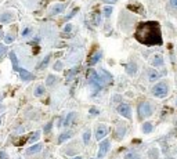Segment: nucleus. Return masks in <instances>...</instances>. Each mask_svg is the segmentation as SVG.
<instances>
[{
	"label": "nucleus",
	"mask_w": 177,
	"mask_h": 159,
	"mask_svg": "<svg viewBox=\"0 0 177 159\" xmlns=\"http://www.w3.org/2000/svg\"><path fill=\"white\" fill-rule=\"evenodd\" d=\"M137 42H140L144 46H161L163 43L162 33H161V25L156 21H147L141 22L137 26V31L134 33Z\"/></svg>",
	"instance_id": "nucleus-1"
},
{
	"label": "nucleus",
	"mask_w": 177,
	"mask_h": 159,
	"mask_svg": "<svg viewBox=\"0 0 177 159\" xmlns=\"http://www.w3.org/2000/svg\"><path fill=\"white\" fill-rule=\"evenodd\" d=\"M10 58H11V62H13V68L14 71H19V67H18V59H17V55L14 51L10 53Z\"/></svg>",
	"instance_id": "nucleus-18"
},
{
	"label": "nucleus",
	"mask_w": 177,
	"mask_h": 159,
	"mask_svg": "<svg viewBox=\"0 0 177 159\" xmlns=\"http://www.w3.org/2000/svg\"><path fill=\"white\" fill-rule=\"evenodd\" d=\"M152 112H154V108H152V105L150 102L145 101V102L140 104V107H138V120H143V119L151 116Z\"/></svg>",
	"instance_id": "nucleus-4"
},
{
	"label": "nucleus",
	"mask_w": 177,
	"mask_h": 159,
	"mask_svg": "<svg viewBox=\"0 0 177 159\" xmlns=\"http://www.w3.org/2000/svg\"><path fill=\"white\" fill-rule=\"evenodd\" d=\"M170 3H172L174 7H177V0H170Z\"/></svg>",
	"instance_id": "nucleus-40"
},
{
	"label": "nucleus",
	"mask_w": 177,
	"mask_h": 159,
	"mask_svg": "<svg viewBox=\"0 0 177 159\" xmlns=\"http://www.w3.org/2000/svg\"><path fill=\"white\" fill-rule=\"evenodd\" d=\"M35 95L36 97H42V95H44V93H46V89H44V86L43 85H37L36 87H35Z\"/></svg>",
	"instance_id": "nucleus-19"
},
{
	"label": "nucleus",
	"mask_w": 177,
	"mask_h": 159,
	"mask_svg": "<svg viewBox=\"0 0 177 159\" xmlns=\"http://www.w3.org/2000/svg\"><path fill=\"white\" fill-rule=\"evenodd\" d=\"M109 127L105 125H98L95 129V140H104L105 137L108 136Z\"/></svg>",
	"instance_id": "nucleus-6"
},
{
	"label": "nucleus",
	"mask_w": 177,
	"mask_h": 159,
	"mask_svg": "<svg viewBox=\"0 0 177 159\" xmlns=\"http://www.w3.org/2000/svg\"><path fill=\"white\" fill-rule=\"evenodd\" d=\"M152 94L156 98H165L169 94V85L166 82H159L152 87Z\"/></svg>",
	"instance_id": "nucleus-3"
},
{
	"label": "nucleus",
	"mask_w": 177,
	"mask_h": 159,
	"mask_svg": "<svg viewBox=\"0 0 177 159\" xmlns=\"http://www.w3.org/2000/svg\"><path fill=\"white\" fill-rule=\"evenodd\" d=\"M93 21H94L95 25H98V24H100V14L95 13V14H94V17H93Z\"/></svg>",
	"instance_id": "nucleus-31"
},
{
	"label": "nucleus",
	"mask_w": 177,
	"mask_h": 159,
	"mask_svg": "<svg viewBox=\"0 0 177 159\" xmlns=\"http://www.w3.org/2000/svg\"><path fill=\"white\" fill-rule=\"evenodd\" d=\"M87 80H89V85L91 86L93 91L97 93V91H100L102 89V82H101V77L100 75L95 72L94 69H90L89 71V76H87Z\"/></svg>",
	"instance_id": "nucleus-2"
},
{
	"label": "nucleus",
	"mask_w": 177,
	"mask_h": 159,
	"mask_svg": "<svg viewBox=\"0 0 177 159\" xmlns=\"http://www.w3.org/2000/svg\"><path fill=\"white\" fill-rule=\"evenodd\" d=\"M148 156H150V158H152V159H158V156H159L158 148H152V150H150V152H148Z\"/></svg>",
	"instance_id": "nucleus-24"
},
{
	"label": "nucleus",
	"mask_w": 177,
	"mask_h": 159,
	"mask_svg": "<svg viewBox=\"0 0 177 159\" xmlns=\"http://www.w3.org/2000/svg\"><path fill=\"white\" fill-rule=\"evenodd\" d=\"M141 130H143V133H145V134H148V133H151L152 130H154V126H152V123L150 122H145L143 126H141Z\"/></svg>",
	"instance_id": "nucleus-20"
},
{
	"label": "nucleus",
	"mask_w": 177,
	"mask_h": 159,
	"mask_svg": "<svg viewBox=\"0 0 177 159\" xmlns=\"http://www.w3.org/2000/svg\"><path fill=\"white\" fill-rule=\"evenodd\" d=\"M159 77H161V75H159L156 69H150L148 71V80L150 82H156V80H159Z\"/></svg>",
	"instance_id": "nucleus-13"
},
{
	"label": "nucleus",
	"mask_w": 177,
	"mask_h": 159,
	"mask_svg": "<svg viewBox=\"0 0 177 159\" xmlns=\"http://www.w3.org/2000/svg\"><path fill=\"white\" fill-rule=\"evenodd\" d=\"M109 147H111V143H109V140H104V141H101V144H100V150H98V156H97V158H98V159H102V158H104L105 155L108 154Z\"/></svg>",
	"instance_id": "nucleus-7"
},
{
	"label": "nucleus",
	"mask_w": 177,
	"mask_h": 159,
	"mask_svg": "<svg viewBox=\"0 0 177 159\" xmlns=\"http://www.w3.org/2000/svg\"><path fill=\"white\" fill-rule=\"evenodd\" d=\"M4 42H6V44L13 43V42H14V35H13V33H7V35L4 36Z\"/></svg>",
	"instance_id": "nucleus-26"
},
{
	"label": "nucleus",
	"mask_w": 177,
	"mask_h": 159,
	"mask_svg": "<svg viewBox=\"0 0 177 159\" xmlns=\"http://www.w3.org/2000/svg\"><path fill=\"white\" fill-rule=\"evenodd\" d=\"M64 9H65V4H55V6H53V7H51L50 14H51V15H57V14L62 13Z\"/></svg>",
	"instance_id": "nucleus-15"
},
{
	"label": "nucleus",
	"mask_w": 177,
	"mask_h": 159,
	"mask_svg": "<svg viewBox=\"0 0 177 159\" xmlns=\"http://www.w3.org/2000/svg\"><path fill=\"white\" fill-rule=\"evenodd\" d=\"M126 159H140L137 155H134V154H127L126 155Z\"/></svg>",
	"instance_id": "nucleus-33"
},
{
	"label": "nucleus",
	"mask_w": 177,
	"mask_h": 159,
	"mask_svg": "<svg viewBox=\"0 0 177 159\" xmlns=\"http://www.w3.org/2000/svg\"><path fill=\"white\" fill-rule=\"evenodd\" d=\"M31 33H32V29H31V28H27V29H25V31L22 32V36H24V37H27V36H29Z\"/></svg>",
	"instance_id": "nucleus-32"
},
{
	"label": "nucleus",
	"mask_w": 177,
	"mask_h": 159,
	"mask_svg": "<svg viewBox=\"0 0 177 159\" xmlns=\"http://www.w3.org/2000/svg\"><path fill=\"white\" fill-rule=\"evenodd\" d=\"M100 77H101V82H102V86H105V83L108 85V83L112 82V76H111L107 71H102L101 75H100Z\"/></svg>",
	"instance_id": "nucleus-14"
},
{
	"label": "nucleus",
	"mask_w": 177,
	"mask_h": 159,
	"mask_svg": "<svg viewBox=\"0 0 177 159\" xmlns=\"http://www.w3.org/2000/svg\"><path fill=\"white\" fill-rule=\"evenodd\" d=\"M61 67H62V64H61V62H59V61H58V62H57V64H55V65H54V69H59V68H61Z\"/></svg>",
	"instance_id": "nucleus-37"
},
{
	"label": "nucleus",
	"mask_w": 177,
	"mask_h": 159,
	"mask_svg": "<svg viewBox=\"0 0 177 159\" xmlns=\"http://www.w3.org/2000/svg\"><path fill=\"white\" fill-rule=\"evenodd\" d=\"M14 19V14L11 13V11H6V13H3L1 15H0V22L1 24H9V22H11Z\"/></svg>",
	"instance_id": "nucleus-10"
},
{
	"label": "nucleus",
	"mask_w": 177,
	"mask_h": 159,
	"mask_svg": "<svg viewBox=\"0 0 177 159\" xmlns=\"http://www.w3.org/2000/svg\"><path fill=\"white\" fill-rule=\"evenodd\" d=\"M176 104H177V100H176Z\"/></svg>",
	"instance_id": "nucleus-43"
},
{
	"label": "nucleus",
	"mask_w": 177,
	"mask_h": 159,
	"mask_svg": "<svg viewBox=\"0 0 177 159\" xmlns=\"http://www.w3.org/2000/svg\"><path fill=\"white\" fill-rule=\"evenodd\" d=\"M0 123H1V118H0Z\"/></svg>",
	"instance_id": "nucleus-42"
},
{
	"label": "nucleus",
	"mask_w": 177,
	"mask_h": 159,
	"mask_svg": "<svg viewBox=\"0 0 177 159\" xmlns=\"http://www.w3.org/2000/svg\"><path fill=\"white\" fill-rule=\"evenodd\" d=\"M40 137V133L39 132H35V133H32L31 137H29V143H32V141H36L37 138Z\"/></svg>",
	"instance_id": "nucleus-29"
},
{
	"label": "nucleus",
	"mask_w": 177,
	"mask_h": 159,
	"mask_svg": "<svg viewBox=\"0 0 177 159\" xmlns=\"http://www.w3.org/2000/svg\"><path fill=\"white\" fill-rule=\"evenodd\" d=\"M18 159H19V158H18Z\"/></svg>",
	"instance_id": "nucleus-44"
},
{
	"label": "nucleus",
	"mask_w": 177,
	"mask_h": 159,
	"mask_svg": "<svg viewBox=\"0 0 177 159\" xmlns=\"http://www.w3.org/2000/svg\"><path fill=\"white\" fill-rule=\"evenodd\" d=\"M111 14H112V7H111V6H107V7H104V15L107 17V18H109V17H111Z\"/></svg>",
	"instance_id": "nucleus-27"
},
{
	"label": "nucleus",
	"mask_w": 177,
	"mask_h": 159,
	"mask_svg": "<svg viewBox=\"0 0 177 159\" xmlns=\"http://www.w3.org/2000/svg\"><path fill=\"white\" fill-rule=\"evenodd\" d=\"M116 111H118L119 115H122L123 118L132 119V107L129 104H119Z\"/></svg>",
	"instance_id": "nucleus-5"
},
{
	"label": "nucleus",
	"mask_w": 177,
	"mask_h": 159,
	"mask_svg": "<svg viewBox=\"0 0 177 159\" xmlns=\"http://www.w3.org/2000/svg\"><path fill=\"white\" fill-rule=\"evenodd\" d=\"M75 112H69L68 115H67V119H65V122H64V127H68L69 125H71V122L73 120V118H75Z\"/></svg>",
	"instance_id": "nucleus-23"
},
{
	"label": "nucleus",
	"mask_w": 177,
	"mask_h": 159,
	"mask_svg": "<svg viewBox=\"0 0 177 159\" xmlns=\"http://www.w3.org/2000/svg\"><path fill=\"white\" fill-rule=\"evenodd\" d=\"M71 31H72V25H71V24L65 25V28H64V32H71Z\"/></svg>",
	"instance_id": "nucleus-34"
},
{
	"label": "nucleus",
	"mask_w": 177,
	"mask_h": 159,
	"mask_svg": "<svg viewBox=\"0 0 177 159\" xmlns=\"http://www.w3.org/2000/svg\"><path fill=\"white\" fill-rule=\"evenodd\" d=\"M102 1H104L105 4H115L118 0H102Z\"/></svg>",
	"instance_id": "nucleus-35"
},
{
	"label": "nucleus",
	"mask_w": 177,
	"mask_h": 159,
	"mask_svg": "<svg viewBox=\"0 0 177 159\" xmlns=\"http://www.w3.org/2000/svg\"><path fill=\"white\" fill-rule=\"evenodd\" d=\"M3 37H4V32H3V29L0 26V39H3Z\"/></svg>",
	"instance_id": "nucleus-39"
},
{
	"label": "nucleus",
	"mask_w": 177,
	"mask_h": 159,
	"mask_svg": "<svg viewBox=\"0 0 177 159\" xmlns=\"http://www.w3.org/2000/svg\"><path fill=\"white\" fill-rule=\"evenodd\" d=\"M42 148H43V145L42 144H35V145L29 147L27 151H25V154L27 155H33V154H37V152H40Z\"/></svg>",
	"instance_id": "nucleus-12"
},
{
	"label": "nucleus",
	"mask_w": 177,
	"mask_h": 159,
	"mask_svg": "<svg viewBox=\"0 0 177 159\" xmlns=\"http://www.w3.org/2000/svg\"><path fill=\"white\" fill-rule=\"evenodd\" d=\"M152 65H155V67L163 65V58H162V55H159V54L155 55L154 59H152Z\"/></svg>",
	"instance_id": "nucleus-22"
},
{
	"label": "nucleus",
	"mask_w": 177,
	"mask_h": 159,
	"mask_svg": "<svg viewBox=\"0 0 177 159\" xmlns=\"http://www.w3.org/2000/svg\"><path fill=\"white\" fill-rule=\"evenodd\" d=\"M90 136H91L90 130H86V132L83 133V143H85V144H89V141H90Z\"/></svg>",
	"instance_id": "nucleus-25"
},
{
	"label": "nucleus",
	"mask_w": 177,
	"mask_h": 159,
	"mask_svg": "<svg viewBox=\"0 0 177 159\" xmlns=\"http://www.w3.org/2000/svg\"><path fill=\"white\" fill-rule=\"evenodd\" d=\"M101 57H102V51H97V53H95V54L90 58V61H89V65H95V64H97L101 59Z\"/></svg>",
	"instance_id": "nucleus-16"
},
{
	"label": "nucleus",
	"mask_w": 177,
	"mask_h": 159,
	"mask_svg": "<svg viewBox=\"0 0 177 159\" xmlns=\"http://www.w3.org/2000/svg\"><path fill=\"white\" fill-rule=\"evenodd\" d=\"M55 80H57V79H55V76H53V75H51V76H49L47 77V86H54L55 85Z\"/></svg>",
	"instance_id": "nucleus-28"
},
{
	"label": "nucleus",
	"mask_w": 177,
	"mask_h": 159,
	"mask_svg": "<svg viewBox=\"0 0 177 159\" xmlns=\"http://www.w3.org/2000/svg\"><path fill=\"white\" fill-rule=\"evenodd\" d=\"M51 126H53V123H49V125H47V126L44 127V133H49V130H51Z\"/></svg>",
	"instance_id": "nucleus-36"
},
{
	"label": "nucleus",
	"mask_w": 177,
	"mask_h": 159,
	"mask_svg": "<svg viewBox=\"0 0 177 159\" xmlns=\"http://www.w3.org/2000/svg\"><path fill=\"white\" fill-rule=\"evenodd\" d=\"M50 58H51V54H47L44 57V58L42 59V62L40 64H37L36 65V68L37 69H43V68H46V67H47V64L50 62Z\"/></svg>",
	"instance_id": "nucleus-17"
},
{
	"label": "nucleus",
	"mask_w": 177,
	"mask_h": 159,
	"mask_svg": "<svg viewBox=\"0 0 177 159\" xmlns=\"http://www.w3.org/2000/svg\"><path fill=\"white\" fill-rule=\"evenodd\" d=\"M125 69H126V73L127 75H130V76H133V75H136L137 72V64L134 62V61H130V62L126 64V67H125Z\"/></svg>",
	"instance_id": "nucleus-9"
},
{
	"label": "nucleus",
	"mask_w": 177,
	"mask_h": 159,
	"mask_svg": "<svg viewBox=\"0 0 177 159\" xmlns=\"http://www.w3.org/2000/svg\"><path fill=\"white\" fill-rule=\"evenodd\" d=\"M127 9L134 11V13H140V14H144V9L140 3H129L127 4Z\"/></svg>",
	"instance_id": "nucleus-11"
},
{
	"label": "nucleus",
	"mask_w": 177,
	"mask_h": 159,
	"mask_svg": "<svg viewBox=\"0 0 177 159\" xmlns=\"http://www.w3.org/2000/svg\"><path fill=\"white\" fill-rule=\"evenodd\" d=\"M71 137H72V132H65V133H62V134L58 137V144L64 143V141H67L68 138H71Z\"/></svg>",
	"instance_id": "nucleus-21"
},
{
	"label": "nucleus",
	"mask_w": 177,
	"mask_h": 159,
	"mask_svg": "<svg viewBox=\"0 0 177 159\" xmlns=\"http://www.w3.org/2000/svg\"><path fill=\"white\" fill-rule=\"evenodd\" d=\"M72 159H83L82 156H75V158H72Z\"/></svg>",
	"instance_id": "nucleus-41"
},
{
	"label": "nucleus",
	"mask_w": 177,
	"mask_h": 159,
	"mask_svg": "<svg viewBox=\"0 0 177 159\" xmlns=\"http://www.w3.org/2000/svg\"><path fill=\"white\" fill-rule=\"evenodd\" d=\"M90 114H98V109L91 108V109H90Z\"/></svg>",
	"instance_id": "nucleus-38"
},
{
	"label": "nucleus",
	"mask_w": 177,
	"mask_h": 159,
	"mask_svg": "<svg viewBox=\"0 0 177 159\" xmlns=\"http://www.w3.org/2000/svg\"><path fill=\"white\" fill-rule=\"evenodd\" d=\"M18 72H19V77H21V80H24V82H31V80L35 79V75L31 73L29 71H27V69L19 68Z\"/></svg>",
	"instance_id": "nucleus-8"
},
{
	"label": "nucleus",
	"mask_w": 177,
	"mask_h": 159,
	"mask_svg": "<svg viewBox=\"0 0 177 159\" xmlns=\"http://www.w3.org/2000/svg\"><path fill=\"white\" fill-rule=\"evenodd\" d=\"M6 51H7L6 44H1V43H0V61H1V58H3V55L6 54Z\"/></svg>",
	"instance_id": "nucleus-30"
}]
</instances>
